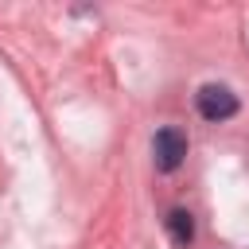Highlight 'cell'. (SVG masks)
<instances>
[{
    "label": "cell",
    "instance_id": "1",
    "mask_svg": "<svg viewBox=\"0 0 249 249\" xmlns=\"http://www.w3.org/2000/svg\"><path fill=\"white\" fill-rule=\"evenodd\" d=\"M195 105L206 121H230L237 113V93L230 86H218V82H206L198 93H195Z\"/></svg>",
    "mask_w": 249,
    "mask_h": 249
},
{
    "label": "cell",
    "instance_id": "2",
    "mask_svg": "<svg viewBox=\"0 0 249 249\" xmlns=\"http://www.w3.org/2000/svg\"><path fill=\"white\" fill-rule=\"evenodd\" d=\"M152 160H156L160 171H175L187 160V136L179 128H160L152 136Z\"/></svg>",
    "mask_w": 249,
    "mask_h": 249
},
{
    "label": "cell",
    "instance_id": "3",
    "mask_svg": "<svg viewBox=\"0 0 249 249\" xmlns=\"http://www.w3.org/2000/svg\"><path fill=\"white\" fill-rule=\"evenodd\" d=\"M163 226H167V233H171V241H175L179 249H187V245L195 241V218H191V210H183V206L167 210Z\"/></svg>",
    "mask_w": 249,
    "mask_h": 249
}]
</instances>
